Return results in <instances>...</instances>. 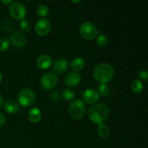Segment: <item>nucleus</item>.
Segmentation results:
<instances>
[{
  "mask_svg": "<svg viewBox=\"0 0 148 148\" xmlns=\"http://www.w3.org/2000/svg\"><path fill=\"white\" fill-rule=\"evenodd\" d=\"M99 99V94L93 89H88L82 93V100L87 104H94Z\"/></svg>",
  "mask_w": 148,
  "mask_h": 148,
  "instance_id": "10",
  "label": "nucleus"
},
{
  "mask_svg": "<svg viewBox=\"0 0 148 148\" xmlns=\"http://www.w3.org/2000/svg\"><path fill=\"white\" fill-rule=\"evenodd\" d=\"M70 66L75 71H81L85 66V61L82 57H77L72 61Z\"/></svg>",
  "mask_w": 148,
  "mask_h": 148,
  "instance_id": "16",
  "label": "nucleus"
},
{
  "mask_svg": "<svg viewBox=\"0 0 148 148\" xmlns=\"http://www.w3.org/2000/svg\"><path fill=\"white\" fill-rule=\"evenodd\" d=\"M81 80V76L76 72H69L64 79V83L66 86L75 87L79 83Z\"/></svg>",
  "mask_w": 148,
  "mask_h": 148,
  "instance_id": "11",
  "label": "nucleus"
},
{
  "mask_svg": "<svg viewBox=\"0 0 148 148\" xmlns=\"http://www.w3.org/2000/svg\"><path fill=\"white\" fill-rule=\"evenodd\" d=\"M96 43L99 47H104L108 43V38L104 35H100L96 40Z\"/></svg>",
  "mask_w": 148,
  "mask_h": 148,
  "instance_id": "22",
  "label": "nucleus"
},
{
  "mask_svg": "<svg viewBox=\"0 0 148 148\" xmlns=\"http://www.w3.org/2000/svg\"><path fill=\"white\" fill-rule=\"evenodd\" d=\"M1 80H2V75H1V73L0 72V82H1Z\"/></svg>",
  "mask_w": 148,
  "mask_h": 148,
  "instance_id": "30",
  "label": "nucleus"
},
{
  "mask_svg": "<svg viewBox=\"0 0 148 148\" xmlns=\"http://www.w3.org/2000/svg\"><path fill=\"white\" fill-rule=\"evenodd\" d=\"M97 132H98V135L103 138H106V137H108L110 134V129L106 124H100L98 125V128H97Z\"/></svg>",
  "mask_w": 148,
  "mask_h": 148,
  "instance_id": "17",
  "label": "nucleus"
},
{
  "mask_svg": "<svg viewBox=\"0 0 148 148\" xmlns=\"http://www.w3.org/2000/svg\"><path fill=\"white\" fill-rule=\"evenodd\" d=\"M109 114V108L105 103H97L88 109V116L95 124H103Z\"/></svg>",
  "mask_w": 148,
  "mask_h": 148,
  "instance_id": "1",
  "label": "nucleus"
},
{
  "mask_svg": "<svg viewBox=\"0 0 148 148\" xmlns=\"http://www.w3.org/2000/svg\"><path fill=\"white\" fill-rule=\"evenodd\" d=\"M51 99L54 101H57L59 98V95L58 94V92H56V91L53 92V93L51 95Z\"/></svg>",
  "mask_w": 148,
  "mask_h": 148,
  "instance_id": "26",
  "label": "nucleus"
},
{
  "mask_svg": "<svg viewBox=\"0 0 148 148\" xmlns=\"http://www.w3.org/2000/svg\"><path fill=\"white\" fill-rule=\"evenodd\" d=\"M94 78L101 83H106L113 79L114 69L106 63H100L94 67L92 72Z\"/></svg>",
  "mask_w": 148,
  "mask_h": 148,
  "instance_id": "2",
  "label": "nucleus"
},
{
  "mask_svg": "<svg viewBox=\"0 0 148 148\" xmlns=\"http://www.w3.org/2000/svg\"><path fill=\"white\" fill-rule=\"evenodd\" d=\"M41 111L38 108H33L28 112V119L33 123H38L41 119Z\"/></svg>",
  "mask_w": 148,
  "mask_h": 148,
  "instance_id": "15",
  "label": "nucleus"
},
{
  "mask_svg": "<svg viewBox=\"0 0 148 148\" xmlns=\"http://www.w3.org/2000/svg\"><path fill=\"white\" fill-rule=\"evenodd\" d=\"M1 2H2L3 4H11V3H12V0H7V1H5V0H2V1H1Z\"/></svg>",
  "mask_w": 148,
  "mask_h": 148,
  "instance_id": "29",
  "label": "nucleus"
},
{
  "mask_svg": "<svg viewBox=\"0 0 148 148\" xmlns=\"http://www.w3.org/2000/svg\"><path fill=\"white\" fill-rule=\"evenodd\" d=\"M52 59L49 55L43 54L38 56L36 60V65L40 69H46L51 65Z\"/></svg>",
  "mask_w": 148,
  "mask_h": 148,
  "instance_id": "12",
  "label": "nucleus"
},
{
  "mask_svg": "<svg viewBox=\"0 0 148 148\" xmlns=\"http://www.w3.org/2000/svg\"><path fill=\"white\" fill-rule=\"evenodd\" d=\"M72 2H73V3H79V2H80V1H72Z\"/></svg>",
  "mask_w": 148,
  "mask_h": 148,
  "instance_id": "31",
  "label": "nucleus"
},
{
  "mask_svg": "<svg viewBox=\"0 0 148 148\" xmlns=\"http://www.w3.org/2000/svg\"><path fill=\"white\" fill-rule=\"evenodd\" d=\"M19 103L25 107H28L33 105L36 101V94L30 89H23L18 95Z\"/></svg>",
  "mask_w": 148,
  "mask_h": 148,
  "instance_id": "5",
  "label": "nucleus"
},
{
  "mask_svg": "<svg viewBox=\"0 0 148 148\" xmlns=\"http://www.w3.org/2000/svg\"><path fill=\"white\" fill-rule=\"evenodd\" d=\"M10 46V41L6 38H0V51H5Z\"/></svg>",
  "mask_w": 148,
  "mask_h": 148,
  "instance_id": "24",
  "label": "nucleus"
},
{
  "mask_svg": "<svg viewBox=\"0 0 148 148\" xmlns=\"http://www.w3.org/2000/svg\"><path fill=\"white\" fill-rule=\"evenodd\" d=\"M85 113V106L80 100H75L69 107V116L74 119H80Z\"/></svg>",
  "mask_w": 148,
  "mask_h": 148,
  "instance_id": "3",
  "label": "nucleus"
},
{
  "mask_svg": "<svg viewBox=\"0 0 148 148\" xmlns=\"http://www.w3.org/2000/svg\"><path fill=\"white\" fill-rule=\"evenodd\" d=\"M59 81V77L55 72H47L42 76L40 79V85L44 90L53 89Z\"/></svg>",
  "mask_w": 148,
  "mask_h": 148,
  "instance_id": "6",
  "label": "nucleus"
},
{
  "mask_svg": "<svg viewBox=\"0 0 148 148\" xmlns=\"http://www.w3.org/2000/svg\"><path fill=\"white\" fill-rule=\"evenodd\" d=\"M75 92L72 91L71 89H69V88H66V89L64 90L62 92V98H63L64 101H72V99L75 98Z\"/></svg>",
  "mask_w": 148,
  "mask_h": 148,
  "instance_id": "19",
  "label": "nucleus"
},
{
  "mask_svg": "<svg viewBox=\"0 0 148 148\" xmlns=\"http://www.w3.org/2000/svg\"><path fill=\"white\" fill-rule=\"evenodd\" d=\"M9 10L12 17L17 20H23L27 14L25 7L20 2H13Z\"/></svg>",
  "mask_w": 148,
  "mask_h": 148,
  "instance_id": "7",
  "label": "nucleus"
},
{
  "mask_svg": "<svg viewBox=\"0 0 148 148\" xmlns=\"http://www.w3.org/2000/svg\"><path fill=\"white\" fill-rule=\"evenodd\" d=\"M51 29V23L50 20L46 18L38 20L35 26L36 33L40 36H45L50 32Z\"/></svg>",
  "mask_w": 148,
  "mask_h": 148,
  "instance_id": "8",
  "label": "nucleus"
},
{
  "mask_svg": "<svg viewBox=\"0 0 148 148\" xmlns=\"http://www.w3.org/2000/svg\"><path fill=\"white\" fill-rule=\"evenodd\" d=\"M132 90L134 93L139 94L143 91V84L140 79H134L132 83Z\"/></svg>",
  "mask_w": 148,
  "mask_h": 148,
  "instance_id": "18",
  "label": "nucleus"
},
{
  "mask_svg": "<svg viewBox=\"0 0 148 148\" xmlns=\"http://www.w3.org/2000/svg\"><path fill=\"white\" fill-rule=\"evenodd\" d=\"M138 77L140 79H143L145 82H147L148 79V72L147 69H143V70L140 71V72L138 73Z\"/></svg>",
  "mask_w": 148,
  "mask_h": 148,
  "instance_id": "25",
  "label": "nucleus"
},
{
  "mask_svg": "<svg viewBox=\"0 0 148 148\" xmlns=\"http://www.w3.org/2000/svg\"><path fill=\"white\" fill-rule=\"evenodd\" d=\"M37 14L38 15L41 17L47 16L49 14V8L47 6L44 5V4H40V6H38V7L37 8Z\"/></svg>",
  "mask_w": 148,
  "mask_h": 148,
  "instance_id": "21",
  "label": "nucleus"
},
{
  "mask_svg": "<svg viewBox=\"0 0 148 148\" xmlns=\"http://www.w3.org/2000/svg\"><path fill=\"white\" fill-rule=\"evenodd\" d=\"M110 88L106 83H101L98 87V92L99 95L102 96H106L109 94Z\"/></svg>",
  "mask_w": 148,
  "mask_h": 148,
  "instance_id": "20",
  "label": "nucleus"
},
{
  "mask_svg": "<svg viewBox=\"0 0 148 148\" xmlns=\"http://www.w3.org/2000/svg\"><path fill=\"white\" fill-rule=\"evenodd\" d=\"M69 67V63L67 60L64 58H59L54 62L53 69L57 73H64L66 72Z\"/></svg>",
  "mask_w": 148,
  "mask_h": 148,
  "instance_id": "13",
  "label": "nucleus"
},
{
  "mask_svg": "<svg viewBox=\"0 0 148 148\" xmlns=\"http://www.w3.org/2000/svg\"><path fill=\"white\" fill-rule=\"evenodd\" d=\"M79 33L82 37L87 40H93L98 36L96 27L90 22H85L81 25Z\"/></svg>",
  "mask_w": 148,
  "mask_h": 148,
  "instance_id": "4",
  "label": "nucleus"
},
{
  "mask_svg": "<svg viewBox=\"0 0 148 148\" xmlns=\"http://www.w3.org/2000/svg\"><path fill=\"white\" fill-rule=\"evenodd\" d=\"M3 104H4V99H3L2 95H0V108L2 107Z\"/></svg>",
  "mask_w": 148,
  "mask_h": 148,
  "instance_id": "28",
  "label": "nucleus"
},
{
  "mask_svg": "<svg viewBox=\"0 0 148 148\" xmlns=\"http://www.w3.org/2000/svg\"><path fill=\"white\" fill-rule=\"evenodd\" d=\"M10 41L15 47L23 48L26 44L27 39L25 35L20 32H14L10 36Z\"/></svg>",
  "mask_w": 148,
  "mask_h": 148,
  "instance_id": "9",
  "label": "nucleus"
},
{
  "mask_svg": "<svg viewBox=\"0 0 148 148\" xmlns=\"http://www.w3.org/2000/svg\"><path fill=\"white\" fill-rule=\"evenodd\" d=\"M20 27L21 30L24 32H29L31 29V25H30V22L27 20H21L20 23Z\"/></svg>",
  "mask_w": 148,
  "mask_h": 148,
  "instance_id": "23",
  "label": "nucleus"
},
{
  "mask_svg": "<svg viewBox=\"0 0 148 148\" xmlns=\"http://www.w3.org/2000/svg\"><path fill=\"white\" fill-rule=\"evenodd\" d=\"M4 111L7 113V114H15L18 111L19 108V104L16 102L14 100L10 99L7 100L4 104Z\"/></svg>",
  "mask_w": 148,
  "mask_h": 148,
  "instance_id": "14",
  "label": "nucleus"
},
{
  "mask_svg": "<svg viewBox=\"0 0 148 148\" xmlns=\"http://www.w3.org/2000/svg\"><path fill=\"white\" fill-rule=\"evenodd\" d=\"M5 124V117L1 113H0V127Z\"/></svg>",
  "mask_w": 148,
  "mask_h": 148,
  "instance_id": "27",
  "label": "nucleus"
}]
</instances>
